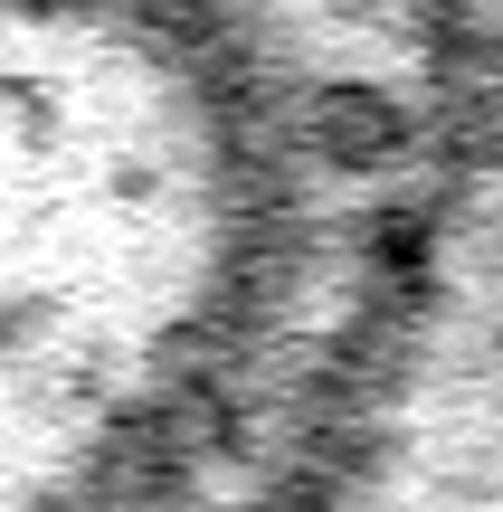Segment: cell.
Instances as JSON below:
<instances>
[{
    "mask_svg": "<svg viewBox=\"0 0 503 512\" xmlns=\"http://www.w3.org/2000/svg\"><path fill=\"white\" fill-rule=\"evenodd\" d=\"M19 95L48 105V86ZM19 124L29 143L10 256V494L19 512H67L190 380L219 323L238 228L209 152L162 95L114 105L105 76H76L57 124Z\"/></svg>",
    "mask_w": 503,
    "mask_h": 512,
    "instance_id": "cell-1",
    "label": "cell"
}]
</instances>
